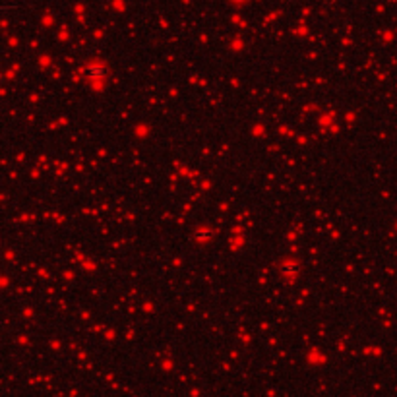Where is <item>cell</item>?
Segmentation results:
<instances>
[{"label": "cell", "instance_id": "3957f363", "mask_svg": "<svg viewBox=\"0 0 397 397\" xmlns=\"http://www.w3.org/2000/svg\"><path fill=\"white\" fill-rule=\"evenodd\" d=\"M298 271V265L295 262H285V264L281 265V273H285V275H295Z\"/></svg>", "mask_w": 397, "mask_h": 397}, {"label": "cell", "instance_id": "277c9868", "mask_svg": "<svg viewBox=\"0 0 397 397\" xmlns=\"http://www.w3.org/2000/svg\"><path fill=\"white\" fill-rule=\"evenodd\" d=\"M231 2H234V4H244L246 0H231Z\"/></svg>", "mask_w": 397, "mask_h": 397}, {"label": "cell", "instance_id": "6da1fadb", "mask_svg": "<svg viewBox=\"0 0 397 397\" xmlns=\"http://www.w3.org/2000/svg\"><path fill=\"white\" fill-rule=\"evenodd\" d=\"M86 76L91 82H99V80H105V77L109 76V70H107V66H103V64H89L86 68Z\"/></svg>", "mask_w": 397, "mask_h": 397}, {"label": "cell", "instance_id": "7a4b0ae2", "mask_svg": "<svg viewBox=\"0 0 397 397\" xmlns=\"http://www.w3.org/2000/svg\"><path fill=\"white\" fill-rule=\"evenodd\" d=\"M194 236H196V241H200V243H208V241H211L215 236V231L208 229V227H202V229H198V231L194 232Z\"/></svg>", "mask_w": 397, "mask_h": 397}]
</instances>
